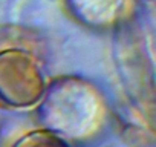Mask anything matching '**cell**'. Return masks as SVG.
<instances>
[{
  "instance_id": "1",
  "label": "cell",
  "mask_w": 156,
  "mask_h": 147,
  "mask_svg": "<svg viewBox=\"0 0 156 147\" xmlns=\"http://www.w3.org/2000/svg\"><path fill=\"white\" fill-rule=\"evenodd\" d=\"M106 103L97 86L78 75L48 81L34 106L35 121L66 141H83L98 133L106 118Z\"/></svg>"
},
{
  "instance_id": "2",
  "label": "cell",
  "mask_w": 156,
  "mask_h": 147,
  "mask_svg": "<svg viewBox=\"0 0 156 147\" xmlns=\"http://www.w3.org/2000/svg\"><path fill=\"white\" fill-rule=\"evenodd\" d=\"M40 58L22 48L0 51V106L29 110L41 98L48 84Z\"/></svg>"
},
{
  "instance_id": "3",
  "label": "cell",
  "mask_w": 156,
  "mask_h": 147,
  "mask_svg": "<svg viewBox=\"0 0 156 147\" xmlns=\"http://www.w3.org/2000/svg\"><path fill=\"white\" fill-rule=\"evenodd\" d=\"M69 16L83 26L104 29L115 26L127 11L129 0H63Z\"/></svg>"
},
{
  "instance_id": "4",
  "label": "cell",
  "mask_w": 156,
  "mask_h": 147,
  "mask_svg": "<svg viewBox=\"0 0 156 147\" xmlns=\"http://www.w3.org/2000/svg\"><path fill=\"white\" fill-rule=\"evenodd\" d=\"M12 147H70V144L69 141L38 127L22 135Z\"/></svg>"
}]
</instances>
